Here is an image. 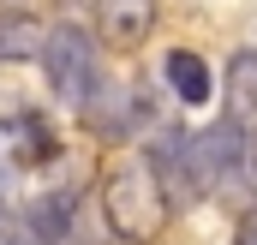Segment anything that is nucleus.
<instances>
[{"label": "nucleus", "instance_id": "obj_1", "mask_svg": "<svg viewBox=\"0 0 257 245\" xmlns=\"http://www.w3.org/2000/svg\"><path fill=\"white\" fill-rule=\"evenodd\" d=\"M102 215H108V227L126 245L162 239V227L174 215V197H168V185H162L150 156H132L120 168H108V180H102Z\"/></svg>", "mask_w": 257, "mask_h": 245}, {"label": "nucleus", "instance_id": "obj_6", "mask_svg": "<svg viewBox=\"0 0 257 245\" xmlns=\"http://www.w3.org/2000/svg\"><path fill=\"white\" fill-rule=\"evenodd\" d=\"M162 72H168V84H174V96H180L186 108H197V102H209V96H215V84H209V66L197 60V54H186V48H174Z\"/></svg>", "mask_w": 257, "mask_h": 245}, {"label": "nucleus", "instance_id": "obj_13", "mask_svg": "<svg viewBox=\"0 0 257 245\" xmlns=\"http://www.w3.org/2000/svg\"><path fill=\"white\" fill-rule=\"evenodd\" d=\"M66 12H90V6H102V0H60Z\"/></svg>", "mask_w": 257, "mask_h": 245}, {"label": "nucleus", "instance_id": "obj_3", "mask_svg": "<svg viewBox=\"0 0 257 245\" xmlns=\"http://www.w3.org/2000/svg\"><path fill=\"white\" fill-rule=\"evenodd\" d=\"M6 144H12V156H18V168H48L54 156H60V132L42 120L36 108H24L12 132H6Z\"/></svg>", "mask_w": 257, "mask_h": 245}, {"label": "nucleus", "instance_id": "obj_11", "mask_svg": "<svg viewBox=\"0 0 257 245\" xmlns=\"http://www.w3.org/2000/svg\"><path fill=\"white\" fill-rule=\"evenodd\" d=\"M233 245H257V215H245V221H239V233H233Z\"/></svg>", "mask_w": 257, "mask_h": 245}, {"label": "nucleus", "instance_id": "obj_12", "mask_svg": "<svg viewBox=\"0 0 257 245\" xmlns=\"http://www.w3.org/2000/svg\"><path fill=\"white\" fill-rule=\"evenodd\" d=\"M36 6L42 0H0V12H30V18H36Z\"/></svg>", "mask_w": 257, "mask_h": 245}, {"label": "nucleus", "instance_id": "obj_8", "mask_svg": "<svg viewBox=\"0 0 257 245\" xmlns=\"http://www.w3.org/2000/svg\"><path fill=\"white\" fill-rule=\"evenodd\" d=\"M227 114H257V48H239L227 66Z\"/></svg>", "mask_w": 257, "mask_h": 245}, {"label": "nucleus", "instance_id": "obj_7", "mask_svg": "<svg viewBox=\"0 0 257 245\" xmlns=\"http://www.w3.org/2000/svg\"><path fill=\"white\" fill-rule=\"evenodd\" d=\"M72 209H78V185H66V191H54V197H42L24 221H30V233H36L42 245H60L66 227H72Z\"/></svg>", "mask_w": 257, "mask_h": 245}, {"label": "nucleus", "instance_id": "obj_9", "mask_svg": "<svg viewBox=\"0 0 257 245\" xmlns=\"http://www.w3.org/2000/svg\"><path fill=\"white\" fill-rule=\"evenodd\" d=\"M12 168H18V156H12V144H6V132H0V203H6V191H12Z\"/></svg>", "mask_w": 257, "mask_h": 245}, {"label": "nucleus", "instance_id": "obj_10", "mask_svg": "<svg viewBox=\"0 0 257 245\" xmlns=\"http://www.w3.org/2000/svg\"><path fill=\"white\" fill-rule=\"evenodd\" d=\"M245 185L257 191V132H251V144H245Z\"/></svg>", "mask_w": 257, "mask_h": 245}, {"label": "nucleus", "instance_id": "obj_2", "mask_svg": "<svg viewBox=\"0 0 257 245\" xmlns=\"http://www.w3.org/2000/svg\"><path fill=\"white\" fill-rule=\"evenodd\" d=\"M42 72H48V90L60 96L66 108H84L90 114V96H96V42L78 30V24H54L48 30V48H42Z\"/></svg>", "mask_w": 257, "mask_h": 245}, {"label": "nucleus", "instance_id": "obj_4", "mask_svg": "<svg viewBox=\"0 0 257 245\" xmlns=\"http://www.w3.org/2000/svg\"><path fill=\"white\" fill-rule=\"evenodd\" d=\"M156 24V0H102V36L114 48H138Z\"/></svg>", "mask_w": 257, "mask_h": 245}, {"label": "nucleus", "instance_id": "obj_5", "mask_svg": "<svg viewBox=\"0 0 257 245\" xmlns=\"http://www.w3.org/2000/svg\"><path fill=\"white\" fill-rule=\"evenodd\" d=\"M48 30L30 12H0V60H42Z\"/></svg>", "mask_w": 257, "mask_h": 245}]
</instances>
